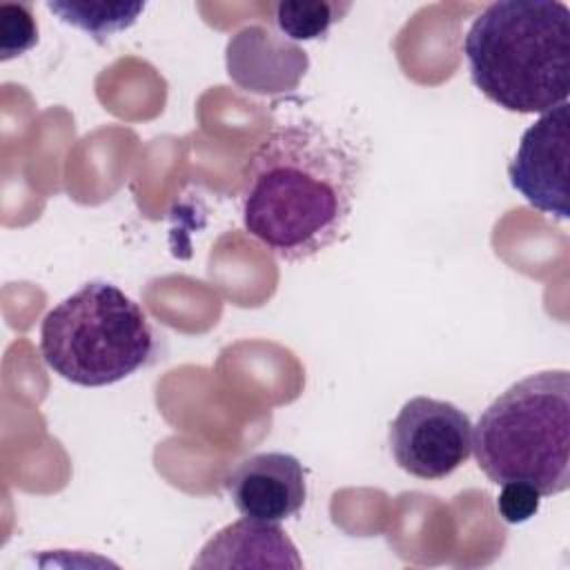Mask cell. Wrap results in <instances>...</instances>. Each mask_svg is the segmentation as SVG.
Returning a JSON list of instances; mask_svg holds the SVG:
<instances>
[{"instance_id": "7", "label": "cell", "mask_w": 570, "mask_h": 570, "mask_svg": "<svg viewBox=\"0 0 570 570\" xmlns=\"http://www.w3.org/2000/svg\"><path fill=\"white\" fill-rule=\"evenodd\" d=\"M225 485L243 517L265 523L292 519L307 499L305 468L287 452H258L243 459Z\"/></svg>"}, {"instance_id": "12", "label": "cell", "mask_w": 570, "mask_h": 570, "mask_svg": "<svg viewBox=\"0 0 570 570\" xmlns=\"http://www.w3.org/2000/svg\"><path fill=\"white\" fill-rule=\"evenodd\" d=\"M541 494L528 483H503L497 510L505 523H525L537 514Z\"/></svg>"}, {"instance_id": "2", "label": "cell", "mask_w": 570, "mask_h": 570, "mask_svg": "<svg viewBox=\"0 0 570 570\" xmlns=\"http://www.w3.org/2000/svg\"><path fill=\"white\" fill-rule=\"evenodd\" d=\"M470 78L494 105L546 114L568 102L570 9L557 0L488 4L463 40Z\"/></svg>"}, {"instance_id": "10", "label": "cell", "mask_w": 570, "mask_h": 570, "mask_svg": "<svg viewBox=\"0 0 570 570\" xmlns=\"http://www.w3.org/2000/svg\"><path fill=\"white\" fill-rule=\"evenodd\" d=\"M350 2H323V0H296L276 2L272 7L274 24L289 40H318L325 38L330 27L336 24L347 11Z\"/></svg>"}, {"instance_id": "4", "label": "cell", "mask_w": 570, "mask_h": 570, "mask_svg": "<svg viewBox=\"0 0 570 570\" xmlns=\"http://www.w3.org/2000/svg\"><path fill=\"white\" fill-rule=\"evenodd\" d=\"M154 352L145 312L105 281L85 283L60 301L40 325V354L53 374L82 385L118 383Z\"/></svg>"}, {"instance_id": "9", "label": "cell", "mask_w": 570, "mask_h": 570, "mask_svg": "<svg viewBox=\"0 0 570 570\" xmlns=\"http://www.w3.org/2000/svg\"><path fill=\"white\" fill-rule=\"evenodd\" d=\"M62 22L82 29L98 42L131 27L145 2H47Z\"/></svg>"}, {"instance_id": "11", "label": "cell", "mask_w": 570, "mask_h": 570, "mask_svg": "<svg viewBox=\"0 0 570 570\" xmlns=\"http://www.w3.org/2000/svg\"><path fill=\"white\" fill-rule=\"evenodd\" d=\"M0 36H2V60L24 53L38 40V27L27 4H2L0 7Z\"/></svg>"}, {"instance_id": "5", "label": "cell", "mask_w": 570, "mask_h": 570, "mask_svg": "<svg viewBox=\"0 0 570 570\" xmlns=\"http://www.w3.org/2000/svg\"><path fill=\"white\" fill-rule=\"evenodd\" d=\"M396 465L419 479L450 476L472 452V421L454 403L414 396L390 423Z\"/></svg>"}, {"instance_id": "1", "label": "cell", "mask_w": 570, "mask_h": 570, "mask_svg": "<svg viewBox=\"0 0 570 570\" xmlns=\"http://www.w3.org/2000/svg\"><path fill=\"white\" fill-rule=\"evenodd\" d=\"M358 180L356 154L330 129L276 125L240 174L243 225L281 261H309L345 234Z\"/></svg>"}, {"instance_id": "3", "label": "cell", "mask_w": 570, "mask_h": 570, "mask_svg": "<svg viewBox=\"0 0 570 570\" xmlns=\"http://www.w3.org/2000/svg\"><path fill=\"white\" fill-rule=\"evenodd\" d=\"M472 450L497 483H528L541 497L570 488V374H530L497 396L472 428Z\"/></svg>"}, {"instance_id": "8", "label": "cell", "mask_w": 570, "mask_h": 570, "mask_svg": "<svg viewBox=\"0 0 570 570\" xmlns=\"http://www.w3.org/2000/svg\"><path fill=\"white\" fill-rule=\"evenodd\" d=\"M301 568L296 546L278 528V523H265L256 519H240L216 532L194 559V568Z\"/></svg>"}, {"instance_id": "6", "label": "cell", "mask_w": 570, "mask_h": 570, "mask_svg": "<svg viewBox=\"0 0 570 570\" xmlns=\"http://www.w3.org/2000/svg\"><path fill=\"white\" fill-rule=\"evenodd\" d=\"M568 102L541 114L519 142L508 165L510 185L539 212L568 220V160H570V118Z\"/></svg>"}]
</instances>
